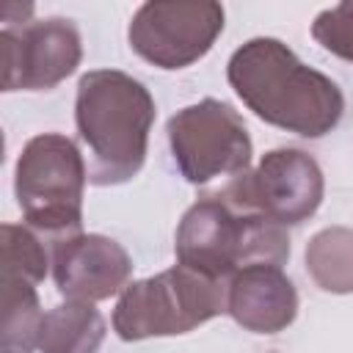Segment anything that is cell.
Returning a JSON list of instances; mask_svg holds the SVG:
<instances>
[{
    "label": "cell",
    "instance_id": "obj_1",
    "mask_svg": "<svg viewBox=\"0 0 353 353\" xmlns=\"http://www.w3.org/2000/svg\"><path fill=\"white\" fill-rule=\"evenodd\" d=\"M237 94L268 121L320 135L339 119L342 97L331 80L306 69L273 39H256L229 63Z\"/></svg>",
    "mask_w": 353,
    "mask_h": 353
},
{
    "label": "cell",
    "instance_id": "obj_2",
    "mask_svg": "<svg viewBox=\"0 0 353 353\" xmlns=\"http://www.w3.org/2000/svg\"><path fill=\"white\" fill-rule=\"evenodd\" d=\"M152 121L149 94L121 72H91L80 80L77 124L94 163V182L124 179L143 160V141Z\"/></svg>",
    "mask_w": 353,
    "mask_h": 353
},
{
    "label": "cell",
    "instance_id": "obj_3",
    "mask_svg": "<svg viewBox=\"0 0 353 353\" xmlns=\"http://www.w3.org/2000/svg\"><path fill=\"white\" fill-rule=\"evenodd\" d=\"M176 251L185 268L204 276H223L243 265L259 268L265 265L262 259L279 268L290 245L273 221L256 215L237 218L218 201H201L185 215Z\"/></svg>",
    "mask_w": 353,
    "mask_h": 353
},
{
    "label": "cell",
    "instance_id": "obj_4",
    "mask_svg": "<svg viewBox=\"0 0 353 353\" xmlns=\"http://www.w3.org/2000/svg\"><path fill=\"white\" fill-rule=\"evenodd\" d=\"M221 312V290L210 276L179 268L132 284L116 309V328L124 339L149 334H179Z\"/></svg>",
    "mask_w": 353,
    "mask_h": 353
},
{
    "label": "cell",
    "instance_id": "obj_5",
    "mask_svg": "<svg viewBox=\"0 0 353 353\" xmlns=\"http://www.w3.org/2000/svg\"><path fill=\"white\" fill-rule=\"evenodd\" d=\"M17 174L19 207L36 226H77L83 165L69 141L58 135L30 141Z\"/></svg>",
    "mask_w": 353,
    "mask_h": 353
},
{
    "label": "cell",
    "instance_id": "obj_6",
    "mask_svg": "<svg viewBox=\"0 0 353 353\" xmlns=\"http://www.w3.org/2000/svg\"><path fill=\"white\" fill-rule=\"evenodd\" d=\"M221 28L223 8L215 3H146L135 14L130 41L143 58L174 69L207 52Z\"/></svg>",
    "mask_w": 353,
    "mask_h": 353
},
{
    "label": "cell",
    "instance_id": "obj_7",
    "mask_svg": "<svg viewBox=\"0 0 353 353\" xmlns=\"http://www.w3.org/2000/svg\"><path fill=\"white\" fill-rule=\"evenodd\" d=\"M171 143L182 171L193 182H204L218 171L240 168L248 163V135L232 108L201 102L171 119Z\"/></svg>",
    "mask_w": 353,
    "mask_h": 353
},
{
    "label": "cell",
    "instance_id": "obj_8",
    "mask_svg": "<svg viewBox=\"0 0 353 353\" xmlns=\"http://www.w3.org/2000/svg\"><path fill=\"white\" fill-rule=\"evenodd\" d=\"M14 63H6V83L14 77L8 91L14 85H52L58 77L69 74L77 63V36L72 25L63 19H47L25 28L19 33V44L3 36V58H17Z\"/></svg>",
    "mask_w": 353,
    "mask_h": 353
},
{
    "label": "cell",
    "instance_id": "obj_9",
    "mask_svg": "<svg viewBox=\"0 0 353 353\" xmlns=\"http://www.w3.org/2000/svg\"><path fill=\"white\" fill-rule=\"evenodd\" d=\"M119 248L110 240L88 237V240H72L58 254V287L66 295L74 298H105L116 290V284L127 276V262L97 268V262H105Z\"/></svg>",
    "mask_w": 353,
    "mask_h": 353
},
{
    "label": "cell",
    "instance_id": "obj_10",
    "mask_svg": "<svg viewBox=\"0 0 353 353\" xmlns=\"http://www.w3.org/2000/svg\"><path fill=\"white\" fill-rule=\"evenodd\" d=\"M314 36L334 52L353 58V3H342L317 17Z\"/></svg>",
    "mask_w": 353,
    "mask_h": 353
}]
</instances>
